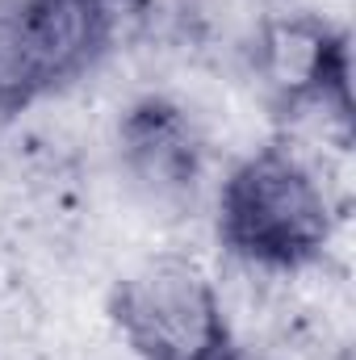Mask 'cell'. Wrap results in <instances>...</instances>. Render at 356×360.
<instances>
[{
    "instance_id": "cell-5",
    "label": "cell",
    "mask_w": 356,
    "mask_h": 360,
    "mask_svg": "<svg viewBox=\"0 0 356 360\" xmlns=\"http://www.w3.org/2000/svg\"><path fill=\"white\" fill-rule=\"evenodd\" d=\"M30 30L46 89L76 80L109 42V0H30Z\"/></svg>"
},
{
    "instance_id": "cell-4",
    "label": "cell",
    "mask_w": 356,
    "mask_h": 360,
    "mask_svg": "<svg viewBox=\"0 0 356 360\" xmlns=\"http://www.w3.org/2000/svg\"><path fill=\"white\" fill-rule=\"evenodd\" d=\"M117 147H122V164L130 180L151 201L193 197L205 168V143L193 117L164 96H147L126 109L117 126Z\"/></svg>"
},
{
    "instance_id": "cell-2",
    "label": "cell",
    "mask_w": 356,
    "mask_h": 360,
    "mask_svg": "<svg viewBox=\"0 0 356 360\" xmlns=\"http://www.w3.org/2000/svg\"><path fill=\"white\" fill-rule=\"evenodd\" d=\"M109 314L139 360H218L231 348L218 289L189 256H151L126 272Z\"/></svg>"
},
{
    "instance_id": "cell-3",
    "label": "cell",
    "mask_w": 356,
    "mask_h": 360,
    "mask_svg": "<svg viewBox=\"0 0 356 360\" xmlns=\"http://www.w3.org/2000/svg\"><path fill=\"white\" fill-rule=\"evenodd\" d=\"M248 68L285 113L306 105L348 113V38L314 13H276L256 38Z\"/></svg>"
},
{
    "instance_id": "cell-6",
    "label": "cell",
    "mask_w": 356,
    "mask_h": 360,
    "mask_svg": "<svg viewBox=\"0 0 356 360\" xmlns=\"http://www.w3.org/2000/svg\"><path fill=\"white\" fill-rule=\"evenodd\" d=\"M180 38L214 59H243L252 55L265 25L281 13L276 0H177Z\"/></svg>"
},
{
    "instance_id": "cell-7",
    "label": "cell",
    "mask_w": 356,
    "mask_h": 360,
    "mask_svg": "<svg viewBox=\"0 0 356 360\" xmlns=\"http://www.w3.org/2000/svg\"><path fill=\"white\" fill-rule=\"evenodd\" d=\"M42 92L51 89L30 30V0H0V109H25Z\"/></svg>"
},
{
    "instance_id": "cell-1",
    "label": "cell",
    "mask_w": 356,
    "mask_h": 360,
    "mask_svg": "<svg viewBox=\"0 0 356 360\" xmlns=\"http://www.w3.org/2000/svg\"><path fill=\"white\" fill-rule=\"evenodd\" d=\"M222 243L260 269H302L331 239V201L289 147H260L222 184Z\"/></svg>"
},
{
    "instance_id": "cell-8",
    "label": "cell",
    "mask_w": 356,
    "mask_h": 360,
    "mask_svg": "<svg viewBox=\"0 0 356 360\" xmlns=\"http://www.w3.org/2000/svg\"><path fill=\"white\" fill-rule=\"evenodd\" d=\"M218 360H268V356H265V352H256V348H235V344H231Z\"/></svg>"
}]
</instances>
